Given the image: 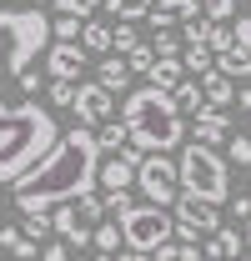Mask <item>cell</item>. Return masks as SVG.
I'll use <instances>...</instances> for the list:
<instances>
[{"instance_id": "1", "label": "cell", "mask_w": 251, "mask_h": 261, "mask_svg": "<svg viewBox=\"0 0 251 261\" xmlns=\"http://www.w3.org/2000/svg\"><path fill=\"white\" fill-rule=\"evenodd\" d=\"M95 171H101V146L95 130L70 126L51 146V156L35 166L31 176L15 181V206L26 216H51L56 206H70L81 196H95Z\"/></svg>"}, {"instance_id": "2", "label": "cell", "mask_w": 251, "mask_h": 261, "mask_svg": "<svg viewBox=\"0 0 251 261\" xmlns=\"http://www.w3.org/2000/svg\"><path fill=\"white\" fill-rule=\"evenodd\" d=\"M56 141H61L56 116L40 111L35 100L0 106V186H15L20 176H31L35 166L51 156Z\"/></svg>"}, {"instance_id": "3", "label": "cell", "mask_w": 251, "mask_h": 261, "mask_svg": "<svg viewBox=\"0 0 251 261\" xmlns=\"http://www.w3.org/2000/svg\"><path fill=\"white\" fill-rule=\"evenodd\" d=\"M126 130H131V151L136 156H161V151H171V146H181V116H176V106L166 91L156 86H141V91H131L126 96V111H121Z\"/></svg>"}, {"instance_id": "4", "label": "cell", "mask_w": 251, "mask_h": 261, "mask_svg": "<svg viewBox=\"0 0 251 261\" xmlns=\"http://www.w3.org/2000/svg\"><path fill=\"white\" fill-rule=\"evenodd\" d=\"M51 50V20L35 10V5H10L0 10V86L15 75H26V65L35 56Z\"/></svg>"}, {"instance_id": "5", "label": "cell", "mask_w": 251, "mask_h": 261, "mask_svg": "<svg viewBox=\"0 0 251 261\" xmlns=\"http://www.w3.org/2000/svg\"><path fill=\"white\" fill-rule=\"evenodd\" d=\"M176 181H181V196L221 206L231 196V166H226V156H216V151H206V146L191 141L181 151V161H176Z\"/></svg>"}, {"instance_id": "6", "label": "cell", "mask_w": 251, "mask_h": 261, "mask_svg": "<svg viewBox=\"0 0 251 261\" xmlns=\"http://www.w3.org/2000/svg\"><path fill=\"white\" fill-rule=\"evenodd\" d=\"M116 226H121V246L136 251V256H156L161 246H171V236H176L171 211H161V206H131L126 216H116Z\"/></svg>"}, {"instance_id": "7", "label": "cell", "mask_w": 251, "mask_h": 261, "mask_svg": "<svg viewBox=\"0 0 251 261\" xmlns=\"http://www.w3.org/2000/svg\"><path fill=\"white\" fill-rule=\"evenodd\" d=\"M101 216H106V206H101V196H81V201H70V206H56L51 211V231H61L65 246H86L101 226Z\"/></svg>"}, {"instance_id": "8", "label": "cell", "mask_w": 251, "mask_h": 261, "mask_svg": "<svg viewBox=\"0 0 251 261\" xmlns=\"http://www.w3.org/2000/svg\"><path fill=\"white\" fill-rule=\"evenodd\" d=\"M136 191L146 196V206H171L176 196H181V181H176V161H166V156H146V161L136 166Z\"/></svg>"}, {"instance_id": "9", "label": "cell", "mask_w": 251, "mask_h": 261, "mask_svg": "<svg viewBox=\"0 0 251 261\" xmlns=\"http://www.w3.org/2000/svg\"><path fill=\"white\" fill-rule=\"evenodd\" d=\"M176 241L181 246H196V236H211L221 231V211L206 206V201H191V196H176Z\"/></svg>"}, {"instance_id": "10", "label": "cell", "mask_w": 251, "mask_h": 261, "mask_svg": "<svg viewBox=\"0 0 251 261\" xmlns=\"http://www.w3.org/2000/svg\"><path fill=\"white\" fill-rule=\"evenodd\" d=\"M70 111H76V121H81L86 130L106 126V121H116V96H106V91L91 81V86H76V106H70Z\"/></svg>"}, {"instance_id": "11", "label": "cell", "mask_w": 251, "mask_h": 261, "mask_svg": "<svg viewBox=\"0 0 251 261\" xmlns=\"http://www.w3.org/2000/svg\"><path fill=\"white\" fill-rule=\"evenodd\" d=\"M45 70H51L56 81H76V75L86 70V50H81V40H76V45L51 40V50H45Z\"/></svg>"}, {"instance_id": "12", "label": "cell", "mask_w": 251, "mask_h": 261, "mask_svg": "<svg viewBox=\"0 0 251 261\" xmlns=\"http://www.w3.org/2000/svg\"><path fill=\"white\" fill-rule=\"evenodd\" d=\"M95 186H101L106 196L131 191V186H136V166L126 161V156H106V161H101V171H95Z\"/></svg>"}, {"instance_id": "13", "label": "cell", "mask_w": 251, "mask_h": 261, "mask_svg": "<svg viewBox=\"0 0 251 261\" xmlns=\"http://www.w3.org/2000/svg\"><path fill=\"white\" fill-rule=\"evenodd\" d=\"M241 246H246V236H241V231H236V226H221V231L206 236L201 256H206V261H236V256H241Z\"/></svg>"}, {"instance_id": "14", "label": "cell", "mask_w": 251, "mask_h": 261, "mask_svg": "<svg viewBox=\"0 0 251 261\" xmlns=\"http://www.w3.org/2000/svg\"><path fill=\"white\" fill-rule=\"evenodd\" d=\"M151 20H156V31L191 25V20H196V0H156V5H151Z\"/></svg>"}, {"instance_id": "15", "label": "cell", "mask_w": 251, "mask_h": 261, "mask_svg": "<svg viewBox=\"0 0 251 261\" xmlns=\"http://www.w3.org/2000/svg\"><path fill=\"white\" fill-rule=\"evenodd\" d=\"M221 141H231V126H226V111H201V116H196V146L216 151Z\"/></svg>"}, {"instance_id": "16", "label": "cell", "mask_w": 251, "mask_h": 261, "mask_svg": "<svg viewBox=\"0 0 251 261\" xmlns=\"http://www.w3.org/2000/svg\"><path fill=\"white\" fill-rule=\"evenodd\" d=\"M95 86H101L106 96L126 91V86H131V65H126V56H106V61L95 65Z\"/></svg>"}, {"instance_id": "17", "label": "cell", "mask_w": 251, "mask_h": 261, "mask_svg": "<svg viewBox=\"0 0 251 261\" xmlns=\"http://www.w3.org/2000/svg\"><path fill=\"white\" fill-rule=\"evenodd\" d=\"M211 70H216V75H226V81H251V56L231 45V50H221V56H216V65H211Z\"/></svg>"}, {"instance_id": "18", "label": "cell", "mask_w": 251, "mask_h": 261, "mask_svg": "<svg viewBox=\"0 0 251 261\" xmlns=\"http://www.w3.org/2000/svg\"><path fill=\"white\" fill-rule=\"evenodd\" d=\"M211 65H216V56H211L206 45H186V50H181V70H186V81H206Z\"/></svg>"}, {"instance_id": "19", "label": "cell", "mask_w": 251, "mask_h": 261, "mask_svg": "<svg viewBox=\"0 0 251 261\" xmlns=\"http://www.w3.org/2000/svg\"><path fill=\"white\" fill-rule=\"evenodd\" d=\"M171 106H176V116H186V111H206V96H201V81H181L176 91H171Z\"/></svg>"}, {"instance_id": "20", "label": "cell", "mask_w": 251, "mask_h": 261, "mask_svg": "<svg viewBox=\"0 0 251 261\" xmlns=\"http://www.w3.org/2000/svg\"><path fill=\"white\" fill-rule=\"evenodd\" d=\"M95 146H101V151H111V156L131 146V130H126V121H121V116H116V121H106V126L95 130Z\"/></svg>"}, {"instance_id": "21", "label": "cell", "mask_w": 251, "mask_h": 261, "mask_svg": "<svg viewBox=\"0 0 251 261\" xmlns=\"http://www.w3.org/2000/svg\"><path fill=\"white\" fill-rule=\"evenodd\" d=\"M81 50L111 56V25H106V20H86V25H81Z\"/></svg>"}, {"instance_id": "22", "label": "cell", "mask_w": 251, "mask_h": 261, "mask_svg": "<svg viewBox=\"0 0 251 261\" xmlns=\"http://www.w3.org/2000/svg\"><path fill=\"white\" fill-rule=\"evenodd\" d=\"M201 96H206V111H226V106H231V81L211 70V75L201 81Z\"/></svg>"}, {"instance_id": "23", "label": "cell", "mask_w": 251, "mask_h": 261, "mask_svg": "<svg viewBox=\"0 0 251 261\" xmlns=\"http://www.w3.org/2000/svg\"><path fill=\"white\" fill-rule=\"evenodd\" d=\"M181 81H186L181 61H156V65H151V86H156V91H166V96H171Z\"/></svg>"}, {"instance_id": "24", "label": "cell", "mask_w": 251, "mask_h": 261, "mask_svg": "<svg viewBox=\"0 0 251 261\" xmlns=\"http://www.w3.org/2000/svg\"><path fill=\"white\" fill-rule=\"evenodd\" d=\"M106 5H111V15H116L121 25H131V20L151 15V5H156V0H106Z\"/></svg>"}, {"instance_id": "25", "label": "cell", "mask_w": 251, "mask_h": 261, "mask_svg": "<svg viewBox=\"0 0 251 261\" xmlns=\"http://www.w3.org/2000/svg\"><path fill=\"white\" fill-rule=\"evenodd\" d=\"M81 25H86V20H76V15H56V20H51V40L76 45V40H81Z\"/></svg>"}, {"instance_id": "26", "label": "cell", "mask_w": 251, "mask_h": 261, "mask_svg": "<svg viewBox=\"0 0 251 261\" xmlns=\"http://www.w3.org/2000/svg\"><path fill=\"white\" fill-rule=\"evenodd\" d=\"M91 241L101 246V256H116V246H121V226H116V221H101Z\"/></svg>"}, {"instance_id": "27", "label": "cell", "mask_w": 251, "mask_h": 261, "mask_svg": "<svg viewBox=\"0 0 251 261\" xmlns=\"http://www.w3.org/2000/svg\"><path fill=\"white\" fill-rule=\"evenodd\" d=\"M201 15H206L211 25H226V20L236 15V0H201Z\"/></svg>"}, {"instance_id": "28", "label": "cell", "mask_w": 251, "mask_h": 261, "mask_svg": "<svg viewBox=\"0 0 251 261\" xmlns=\"http://www.w3.org/2000/svg\"><path fill=\"white\" fill-rule=\"evenodd\" d=\"M101 5H106V0H56V10H61V15H76V20H91Z\"/></svg>"}, {"instance_id": "29", "label": "cell", "mask_w": 251, "mask_h": 261, "mask_svg": "<svg viewBox=\"0 0 251 261\" xmlns=\"http://www.w3.org/2000/svg\"><path fill=\"white\" fill-rule=\"evenodd\" d=\"M151 261H201V246H181V241H171V246H161Z\"/></svg>"}, {"instance_id": "30", "label": "cell", "mask_w": 251, "mask_h": 261, "mask_svg": "<svg viewBox=\"0 0 251 261\" xmlns=\"http://www.w3.org/2000/svg\"><path fill=\"white\" fill-rule=\"evenodd\" d=\"M136 45H141V40H136L131 25H111V50H116V56H131Z\"/></svg>"}, {"instance_id": "31", "label": "cell", "mask_w": 251, "mask_h": 261, "mask_svg": "<svg viewBox=\"0 0 251 261\" xmlns=\"http://www.w3.org/2000/svg\"><path fill=\"white\" fill-rule=\"evenodd\" d=\"M51 106L70 111V106H76V81H51Z\"/></svg>"}, {"instance_id": "32", "label": "cell", "mask_w": 251, "mask_h": 261, "mask_svg": "<svg viewBox=\"0 0 251 261\" xmlns=\"http://www.w3.org/2000/svg\"><path fill=\"white\" fill-rule=\"evenodd\" d=\"M126 65H131V75L141 70V75H151V65H156V56H151V45H136L131 56H126Z\"/></svg>"}, {"instance_id": "33", "label": "cell", "mask_w": 251, "mask_h": 261, "mask_svg": "<svg viewBox=\"0 0 251 261\" xmlns=\"http://www.w3.org/2000/svg\"><path fill=\"white\" fill-rule=\"evenodd\" d=\"M226 156L236 166H251V136H231V141H226Z\"/></svg>"}, {"instance_id": "34", "label": "cell", "mask_w": 251, "mask_h": 261, "mask_svg": "<svg viewBox=\"0 0 251 261\" xmlns=\"http://www.w3.org/2000/svg\"><path fill=\"white\" fill-rule=\"evenodd\" d=\"M101 206H106L111 216H126V211L136 206V201H131V191H116V196H101Z\"/></svg>"}, {"instance_id": "35", "label": "cell", "mask_w": 251, "mask_h": 261, "mask_svg": "<svg viewBox=\"0 0 251 261\" xmlns=\"http://www.w3.org/2000/svg\"><path fill=\"white\" fill-rule=\"evenodd\" d=\"M231 40H236V50H246V56H251V15H241V20L231 25Z\"/></svg>"}, {"instance_id": "36", "label": "cell", "mask_w": 251, "mask_h": 261, "mask_svg": "<svg viewBox=\"0 0 251 261\" xmlns=\"http://www.w3.org/2000/svg\"><path fill=\"white\" fill-rule=\"evenodd\" d=\"M20 231H26V236H31L35 246H40V236L51 231V216H26V226H20Z\"/></svg>"}, {"instance_id": "37", "label": "cell", "mask_w": 251, "mask_h": 261, "mask_svg": "<svg viewBox=\"0 0 251 261\" xmlns=\"http://www.w3.org/2000/svg\"><path fill=\"white\" fill-rule=\"evenodd\" d=\"M20 241H26V231H20V226H0V246H5L10 256L20 251Z\"/></svg>"}, {"instance_id": "38", "label": "cell", "mask_w": 251, "mask_h": 261, "mask_svg": "<svg viewBox=\"0 0 251 261\" xmlns=\"http://www.w3.org/2000/svg\"><path fill=\"white\" fill-rule=\"evenodd\" d=\"M40 261H70V246L56 241V246H45V251H40Z\"/></svg>"}, {"instance_id": "39", "label": "cell", "mask_w": 251, "mask_h": 261, "mask_svg": "<svg viewBox=\"0 0 251 261\" xmlns=\"http://www.w3.org/2000/svg\"><path fill=\"white\" fill-rule=\"evenodd\" d=\"M20 91H26V96H35V91H40V75H35V70H26V75H20Z\"/></svg>"}, {"instance_id": "40", "label": "cell", "mask_w": 251, "mask_h": 261, "mask_svg": "<svg viewBox=\"0 0 251 261\" xmlns=\"http://www.w3.org/2000/svg\"><path fill=\"white\" fill-rule=\"evenodd\" d=\"M251 216V196H236V221H246Z\"/></svg>"}, {"instance_id": "41", "label": "cell", "mask_w": 251, "mask_h": 261, "mask_svg": "<svg viewBox=\"0 0 251 261\" xmlns=\"http://www.w3.org/2000/svg\"><path fill=\"white\" fill-rule=\"evenodd\" d=\"M236 106H241V111H251V91H246V86L236 91Z\"/></svg>"}, {"instance_id": "42", "label": "cell", "mask_w": 251, "mask_h": 261, "mask_svg": "<svg viewBox=\"0 0 251 261\" xmlns=\"http://www.w3.org/2000/svg\"><path fill=\"white\" fill-rule=\"evenodd\" d=\"M116 261H151V256H136V251H121Z\"/></svg>"}, {"instance_id": "43", "label": "cell", "mask_w": 251, "mask_h": 261, "mask_svg": "<svg viewBox=\"0 0 251 261\" xmlns=\"http://www.w3.org/2000/svg\"><path fill=\"white\" fill-rule=\"evenodd\" d=\"M91 261H116V256H101V251H95V256H91Z\"/></svg>"}, {"instance_id": "44", "label": "cell", "mask_w": 251, "mask_h": 261, "mask_svg": "<svg viewBox=\"0 0 251 261\" xmlns=\"http://www.w3.org/2000/svg\"><path fill=\"white\" fill-rule=\"evenodd\" d=\"M241 236H246V246H251V226H246V231H241Z\"/></svg>"}, {"instance_id": "45", "label": "cell", "mask_w": 251, "mask_h": 261, "mask_svg": "<svg viewBox=\"0 0 251 261\" xmlns=\"http://www.w3.org/2000/svg\"><path fill=\"white\" fill-rule=\"evenodd\" d=\"M0 226H5V211H0Z\"/></svg>"}, {"instance_id": "46", "label": "cell", "mask_w": 251, "mask_h": 261, "mask_svg": "<svg viewBox=\"0 0 251 261\" xmlns=\"http://www.w3.org/2000/svg\"><path fill=\"white\" fill-rule=\"evenodd\" d=\"M0 261H15V256H0Z\"/></svg>"}]
</instances>
